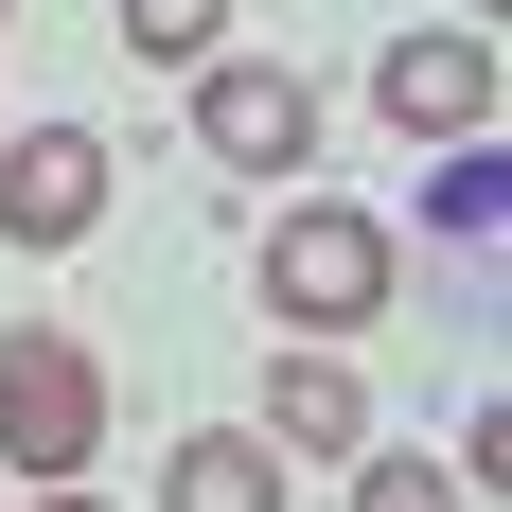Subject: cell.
Masks as SVG:
<instances>
[{"label": "cell", "mask_w": 512, "mask_h": 512, "mask_svg": "<svg viewBox=\"0 0 512 512\" xmlns=\"http://www.w3.org/2000/svg\"><path fill=\"white\" fill-rule=\"evenodd\" d=\"M354 512H477L442 460H407V442H354Z\"/></svg>", "instance_id": "obj_9"}, {"label": "cell", "mask_w": 512, "mask_h": 512, "mask_svg": "<svg viewBox=\"0 0 512 512\" xmlns=\"http://www.w3.org/2000/svg\"><path fill=\"white\" fill-rule=\"evenodd\" d=\"M265 442H301V460H354L371 442V389L336 336H283V371H265Z\"/></svg>", "instance_id": "obj_6"}, {"label": "cell", "mask_w": 512, "mask_h": 512, "mask_svg": "<svg viewBox=\"0 0 512 512\" xmlns=\"http://www.w3.org/2000/svg\"><path fill=\"white\" fill-rule=\"evenodd\" d=\"M195 159L301 177L318 159V71H283V53H195Z\"/></svg>", "instance_id": "obj_3"}, {"label": "cell", "mask_w": 512, "mask_h": 512, "mask_svg": "<svg viewBox=\"0 0 512 512\" xmlns=\"http://www.w3.org/2000/svg\"><path fill=\"white\" fill-rule=\"evenodd\" d=\"M371 106H389L407 142H477V124H495V36H477V18H424V36H389Z\"/></svg>", "instance_id": "obj_4"}, {"label": "cell", "mask_w": 512, "mask_h": 512, "mask_svg": "<svg viewBox=\"0 0 512 512\" xmlns=\"http://www.w3.org/2000/svg\"><path fill=\"white\" fill-rule=\"evenodd\" d=\"M0 18H18V0H0Z\"/></svg>", "instance_id": "obj_12"}, {"label": "cell", "mask_w": 512, "mask_h": 512, "mask_svg": "<svg viewBox=\"0 0 512 512\" xmlns=\"http://www.w3.org/2000/svg\"><path fill=\"white\" fill-rule=\"evenodd\" d=\"M0 460L18 477H89L106 460V354L53 318H0Z\"/></svg>", "instance_id": "obj_1"}, {"label": "cell", "mask_w": 512, "mask_h": 512, "mask_svg": "<svg viewBox=\"0 0 512 512\" xmlns=\"http://www.w3.org/2000/svg\"><path fill=\"white\" fill-rule=\"evenodd\" d=\"M89 230H106V142L89 124L0 142V248H89Z\"/></svg>", "instance_id": "obj_5"}, {"label": "cell", "mask_w": 512, "mask_h": 512, "mask_svg": "<svg viewBox=\"0 0 512 512\" xmlns=\"http://www.w3.org/2000/svg\"><path fill=\"white\" fill-rule=\"evenodd\" d=\"M36 512H106V495H71V477H53V495H36Z\"/></svg>", "instance_id": "obj_11"}, {"label": "cell", "mask_w": 512, "mask_h": 512, "mask_svg": "<svg viewBox=\"0 0 512 512\" xmlns=\"http://www.w3.org/2000/svg\"><path fill=\"white\" fill-rule=\"evenodd\" d=\"M265 301H283V336H371L389 318V230L354 195H301L265 230Z\"/></svg>", "instance_id": "obj_2"}, {"label": "cell", "mask_w": 512, "mask_h": 512, "mask_svg": "<svg viewBox=\"0 0 512 512\" xmlns=\"http://www.w3.org/2000/svg\"><path fill=\"white\" fill-rule=\"evenodd\" d=\"M106 36L142 53V71H195V53H230V0H124Z\"/></svg>", "instance_id": "obj_8"}, {"label": "cell", "mask_w": 512, "mask_h": 512, "mask_svg": "<svg viewBox=\"0 0 512 512\" xmlns=\"http://www.w3.org/2000/svg\"><path fill=\"white\" fill-rule=\"evenodd\" d=\"M159 512H283V442H265V424L177 442V460H159Z\"/></svg>", "instance_id": "obj_7"}, {"label": "cell", "mask_w": 512, "mask_h": 512, "mask_svg": "<svg viewBox=\"0 0 512 512\" xmlns=\"http://www.w3.org/2000/svg\"><path fill=\"white\" fill-rule=\"evenodd\" d=\"M424 212H442L460 248H495V159H442V177H424Z\"/></svg>", "instance_id": "obj_10"}]
</instances>
